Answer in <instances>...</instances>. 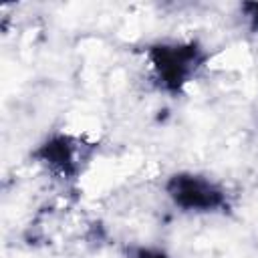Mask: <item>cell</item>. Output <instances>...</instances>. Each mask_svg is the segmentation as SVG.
Instances as JSON below:
<instances>
[{"label": "cell", "instance_id": "obj_3", "mask_svg": "<svg viewBox=\"0 0 258 258\" xmlns=\"http://www.w3.org/2000/svg\"><path fill=\"white\" fill-rule=\"evenodd\" d=\"M34 157L52 175L67 179L75 177L81 171L83 161L89 157V151L81 139H75L71 135H54L36 149Z\"/></svg>", "mask_w": 258, "mask_h": 258}, {"label": "cell", "instance_id": "obj_5", "mask_svg": "<svg viewBox=\"0 0 258 258\" xmlns=\"http://www.w3.org/2000/svg\"><path fill=\"white\" fill-rule=\"evenodd\" d=\"M242 10L246 12V16H248V20H250L252 28H254V30H258V2L244 4V6H242Z\"/></svg>", "mask_w": 258, "mask_h": 258}, {"label": "cell", "instance_id": "obj_2", "mask_svg": "<svg viewBox=\"0 0 258 258\" xmlns=\"http://www.w3.org/2000/svg\"><path fill=\"white\" fill-rule=\"evenodd\" d=\"M171 202L185 212H216L226 202V191L212 179L196 173H175L165 185Z\"/></svg>", "mask_w": 258, "mask_h": 258}, {"label": "cell", "instance_id": "obj_4", "mask_svg": "<svg viewBox=\"0 0 258 258\" xmlns=\"http://www.w3.org/2000/svg\"><path fill=\"white\" fill-rule=\"evenodd\" d=\"M127 258H167V256L155 248H131L127 252Z\"/></svg>", "mask_w": 258, "mask_h": 258}, {"label": "cell", "instance_id": "obj_1", "mask_svg": "<svg viewBox=\"0 0 258 258\" xmlns=\"http://www.w3.org/2000/svg\"><path fill=\"white\" fill-rule=\"evenodd\" d=\"M155 81L165 91H179L194 79L204 64L206 54L196 42L187 44H155L147 52Z\"/></svg>", "mask_w": 258, "mask_h": 258}]
</instances>
